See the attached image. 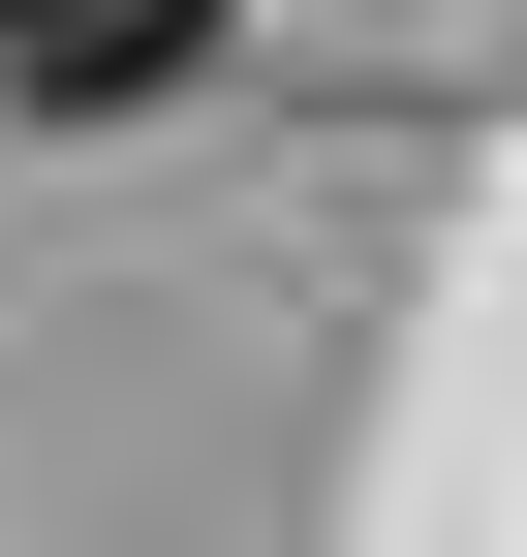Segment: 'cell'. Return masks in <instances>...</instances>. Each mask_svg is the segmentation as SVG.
Segmentation results:
<instances>
[{"mask_svg":"<svg viewBox=\"0 0 527 557\" xmlns=\"http://www.w3.org/2000/svg\"><path fill=\"white\" fill-rule=\"evenodd\" d=\"M218 62V0H0V124H156Z\"/></svg>","mask_w":527,"mask_h":557,"instance_id":"obj_1","label":"cell"}]
</instances>
